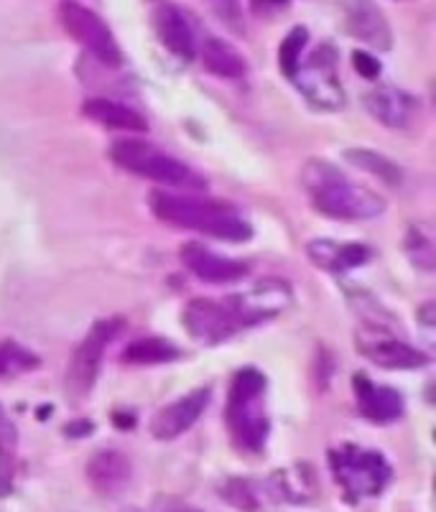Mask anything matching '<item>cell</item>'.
<instances>
[{
  "label": "cell",
  "mask_w": 436,
  "mask_h": 512,
  "mask_svg": "<svg viewBox=\"0 0 436 512\" xmlns=\"http://www.w3.org/2000/svg\"><path fill=\"white\" fill-rule=\"evenodd\" d=\"M306 44H309V31H306L304 26H294V29L286 34V39L281 41V49H278V67H281L284 77L294 79V74L299 72Z\"/></svg>",
  "instance_id": "obj_25"
},
{
  "label": "cell",
  "mask_w": 436,
  "mask_h": 512,
  "mask_svg": "<svg viewBox=\"0 0 436 512\" xmlns=\"http://www.w3.org/2000/svg\"><path fill=\"white\" fill-rule=\"evenodd\" d=\"M92 423L90 421H74V423H67V428H64V431H67L69 436H90L92 434Z\"/></svg>",
  "instance_id": "obj_30"
},
{
  "label": "cell",
  "mask_w": 436,
  "mask_h": 512,
  "mask_svg": "<svg viewBox=\"0 0 436 512\" xmlns=\"http://www.w3.org/2000/svg\"><path fill=\"white\" fill-rule=\"evenodd\" d=\"M202 64L207 72L222 79H240L248 72L243 54L230 41L217 39V36H212V39L202 44Z\"/></svg>",
  "instance_id": "obj_20"
},
{
  "label": "cell",
  "mask_w": 436,
  "mask_h": 512,
  "mask_svg": "<svg viewBox=\"0 0 436 512\" xmlns=\"http://www.w3.org/2000/svg\"><path fill=\"white\" fill-rule=\"evenodd\" d=\"M133 512H136V510H133Z\"/></svg>",
  "instance_id": "obj_34"
},
{
  "label": "cell",
  "mask_w": 436,
  "mask_h": 512,
  "mask_svg": "<svg viewBox=\"0 0 436 512\" xmlns=\"http://www.w3.org/2000/svg\"><path fill=\"white\" fill-rule=\"evenodd\" d=\"M352 67H355V72L363 79L380 77V62L375 59V54H370V51H363V49L352 51Z\"/></svg>",
  "instance_id": "obj_28"
},
{
  "label": "cell",
  "mask_w": 436,
  "mask_h": 512,
  "mask_svg": "<svg viewBox=\"0 0 436 512\" xmlns=\"http://www.w3.org/2000/svg\"><path fill=\"white\" fill-rule=\"evenodd\" d=\"M159 512H202V510H199V507L187 505V502H182V500H169Z\"/></svg>",
  "instance_id": "obj_31"
},
{
  "label": "cell",
  "mask_w": 436,
  "mask_h": 512,
  "mask_svg": "<svg viewBox=\"0 0 436 512\" xmlns=\"http://www.w3.org/2000/svg\"><path fill=\"white\" fill-rule=\"evenodd\" d=\"M352 388H355L357 408L368 421L375 423H391L398 421L406 411V403H403V395L398 390L388 388V385L373 383L370 377L355 375L352 380Z\"/></svg>",
  "instance_id": "obj_16"
},
{
  "label": "cell",
  "mask_w": 436,
  "mask_h": 512,
  "mask_svg": "<svg viewBox=\"0 0 436 512\" xmlns=\"http://www.w3.org/2000/svg\"><path fill=\"white\" fill-rule=\"evenodd\" d=\"M151 21L164 49L174 54L176 59H182V62H192L194 54H197V39H194L187 16L171 3H156Z\"/></svg>",
  "instance_id": "obj_15"
},
{
  "label": "cell",
  "mask_w": 436,
  "mask_h": 512,
  "mask_svg": "<svg viewBox=\"0 0 436 512\" xmlns=\"http://www.w3.org/2000/svg\"><path fill=\"white\" fill-rule=\"evenodd\" d=\"M82 113L90 120L100 123L108 130H125V133H146V118L136 113L133 107L123 105V102L108 100V97H92L85 102Z\"/></svg>",
  "instance_id": "obj_19"
},
{
  "label": "cell",
  "mask_w": 436,
  "mask_h": 512,
  "mask_svg": "<svg viewBox=\"0 0 436 512\" xmlns=\"http://www.w3.org/2000/svg\"><path fill=\"white\" fill-rule=\"evenodd\" d=\"M289 6V0H250L255 16H271V13L284 11Z\"/></svg>",
  "instance_id": "obj_29"
},
{
  "label": "cell",
  "mask_w": 436,
  "mask_h": 512,
  "mask_svg": "<svg viewBox=\"0 0 436 512\" xmlns=\"http://www.w3.org/2000/svg\"><path fill=\"white\" fill-rule=\"evenodd\" d=\"M217 6H227V3H238V0H215Z\"/></svg>",
  "instance_id": "obj_33"
},
{
  "label": "cell",
  "mask_w": 436,
  "mask_h": 512,
  "mask_svg": "<svg viewBox=\"0 0 436 512\" xmlns=\"http://www.w3.org/2000/svg\"><path fill=\"white\" fill-rule=\"evenodd\" d=\"M301 186L319 214L329 220H373L386 212V199L363 184H355L324 158H309L301 169Z\"/></svg>",
  "instance_id": "obj_2"
},
{
  "label": "cell",
  "mask_w": 436,
  "mask_h": 512,
  "mask_svg": "<svg viewBox=\"0 0 436 512\" xmlns=\"http://www.w3.org/2000/svg\"><path fill=\"white\" fill-rule=\"evenodd\" d=\"M306 255L317 268L327 273H345L360 268L370 260V248L363 242H337V240H312L306 245Z\"/></svg>",
  "instance_id": "obj_18"
},
{
  "label": "cell",
  "mask_w": 436,
  "mask_h": 512,
  "mask_svg": "<svg viewBox=\"0 0 436 512\" xmlns=\"http://www.w3.org/2000/svg\"><path fill=\"white\" fill-rule=\"evenodd\" d=\"M39 357L29 347L13 342V339H0V377H16L23 372H34L39 367Z\"/></svg>",
  "instance_id": "obj_24"
},
{
  "label": "cell",
  "mask_w": 436,
  "mask_h": 512,
  "mask_svg": "<svg viewBox=\"0 0 436 512\" xmlns=\"http://www.w3.org/2000/svg\"><path fill=\"white\" fill-rule=\"evenodd\" d=\"M123 327L125 321L118 319V316L97 321L95 327L87 332V337L80 342V347L74 349L72 362H69L67 370V388L74 398H85V395L90 393L97 375H100L105 349H108V344L118 337Z\"/></svg>",
  "instance_id": "obj_9"
},
{
  "label": "cell",
  "mask_w": 436,
  "mask_h": 512,
  "mask_svg": "<svg viewBox=\"0 0 436 512\" xmlns=\"http://www.w3.org/2000/svg\"><path fill=\"white\" fill-rule=\"evenodd\" d=\"M110 158L128 174H136L141 179L156 181L171 189H204V179L179 158L169 156L153 143L141 138H120L110 146Z\"/></svg>",
  "instance_id": "obj_5"
},
{
  "label": "cell",
  "mask_w": 436,
  "mask_h": 512,
  "mask_svg": "<svg viewBox=\"0 0 436 512\" xmlns=\"http://www.w3.org/2000/svg\"><path fill=\"white\" fill-rule=\"evenodd\" d=\"M345 161L355 166V169L375 176V179L383 181V184L388 186H401L403 181L401 166H398L396 161H391L388 156H383V153L370 151V148H347Z\"/></svg>",
  "instance_id": "obj_21"
},
{
  "label": "cell",
  "mask_w": 436,
  "mask_h": 512,
  "mask_svg": "<svg viewBox=\"0 0 436 512\" xmlns=\"http://www.w3.org/2000/svg\"><path fill=\"white\" fill-rule=\"evenodd\" d=\"M357 347H360L363 357H368L373 365L383 367V370H419V367L429 365L426 352L411 347L393 334L380 332V329H365L357 337Z\"/></svg>",
  "instance_id": "obj_11"
},
{
  "label": "cell",
  "mask_w": 436,
  "mask_h": 512,
  "mask_svg": "<svg viewBox=\"0 0 436 512\" xmlns=\"http://www.w3.org/2000/svg\"><path fill=\"white\" fill-rule=\"evenodd\" d=\"M340 13L342 26L352 39L378 51H388L393 46L391 23L375 0H340Z\"/></svg>",
  "instance_id": "obj_10"
},
{
  "label": "cell",
  "mask_w": 436,
  "mask_h": 512,
  "mask_svg": "<svg viewBox=\"0 0 436 512\" xmlns=\"http://www.w3.org/2000/svg\"><path fill=\"white\" fill-rule=\"evenodd\" d=\"M212 393L207 388H197L192 393L182 395L179 400L169 403V406L161 408L156 416L151 418V436L159 441H171L179 439L182 434H187L189 428L202 418V413L210 406Z\"/></svg>",
  "instance_id": "obj_12"
},
{
  "label": "cell",
  "mask_w": 436,
  "mask_h": 512,
  "mask_svg": "<svg viewBox=\"0 0 436 512\" xmlns=\"http://www.w3.org/2000/svg\"><path fill=\"white\" fill-rule=\"evenodd\" d=\"M18 462V431L0 406V495H6L13 484Z\"/></svg>",
  "instance_id": "obj_23"
},
{
  "label": "cell",
  "mask_w": 436,
  "mask_h": 512,
  "mask_svg": "<svg viewBox=\"0 0 436 512\" xmlns=\"http://www.w3.org/2000/svg\"><path fill=\"white\" fill-rule=\"evenodd\" d=\"M133 477L131 459L118 449H102L87 462V482L95 492L110 497L128 487Z\"/></svg>",
  "instance_id": "obj_17"
},
{
  "label": "cell",
  "mask_w": 436,
  "mask_h": 512,
  "mask_svg": "<svg viewBox=\"0 0 436 512\" xmlns=\"http://www.w3.org/2000/svg\"><path fill=\"white\" fill-rule=\"evenodd\" d=\"M179 258H182V265L192 276H197L204 283H215V286L238 283L240 278L248 276V265L243 260H233L225 258V255L212 253V250H207L199 242H187L182 253H179Z\"/></svg>",
  "instance_id": "obj_14"
},
{
  "label": "cell",
  "mask_w": 436,
  "mask_h": 512,
  "mask_svg": "<svg viewBox=\"0 0 436 512\" xmlns=\"http://www.w3.org/2000/svg\"><path fill=\"white\" fill-rule=\"evenodd\" d=\"M291 304V291L281 281H261L253 291L227 299H194L184 309L187 332L204 344H220L248 327L278 316Z\"/></svg>",
  "instance_id": "obj_1"
},
{
  "label": "cell",
  "mask_w": 436,
  "mask_h": 512,
  "mask_svg": "<svg viewBox=\"0 0 436 512\" xmlns=\"http://www.w3.org/2000/svg\"><path fill=\"white\" fill-rule=\"evenodd\" d=\"M59 23L62 29L72 36L87 54L102 62L105 67H118L123 62L120 46L115 41L113 31L108 29V23L102 21L92 8H87L80 0H62L57 8Z\"/></svg>",
  "instance_id": "obj_7"
},
{
  "label": "cell",
  "mask_w": 436,
  "mask_h": 512,
  "mask_svg": "<svg viewBox=\"0 0 436 512\" xmlns=\"http://www.w3.org/2000/svg\"><path fill=\"white\" fill-rule=\"evenodd\" d=\"M220 495L227 505L238 507L243 512H258V507H261V492L255 490V484L248 479H227L220 487Z\"/></svg>",
  "instance_id": "obj_26"
},
{
  "label": "cell",
  "mask_w": 436,
  "mask_h": 512,
  "mask_svg": "<svg viewBox=\"0 0 436 512\" xmlns=\"http://www.w3.org/2000/svg\"><path fill=\"white\" fill-rule=\"evenodd\" d=\"M113 421H115V426L123 428V431H128V428L136 426V416H133V413L118 411V413H115V416H113Z\"/></svg>",
  "instance_id": "obj_32"
},
{
  "label": "cell",
  "mask_w": 436,
  "mask_h": 512,
  "mask_svg": "<svg viewBox=\"0 0 436 512\" xmlns=\"http://www.w3.org/2000/svg\"><path fill=\"white\" fill-rule=\"evenodd\" d=\"M363 102L365 110H368L380 125H386V128L403 130L411 128V125L419 120L421 102L416 100L414 95H408L406 90H401V87H373V90L363 97Z\"/></svg>",
  "instance_id": "obj_13"
},
{
  "label": "cell",
  "mask_w": 436,
  "mask_h": 512,
  "mask_svg": "<svg viewBox=\"0 0 436 512\" xmlns=\"http://www.w3.org/2000/svg\"><path fill=\"white\" fill-rule=\"evenodd\" d=\"M329 469L352 502L378 497L393 477L386 456L357 444H342L329 451Z\"/></svg>",
  "instance_id": "obj_6"
},
{
  "label": "cell",
  "mask_w": 436,
  "mask_h": 512,
  "mask_svg": "<svg viewBox=\"0 0 436 512\" xmlns=\"http://www.w3.org/2000/svg\"><path fill=\"white\" fill-rule=\"evenodd\" d=\"M182 355L179 347L169 339L161 337H143L131 342L123 349L120 360L128 362V365H161V362H171Z\"/></svg>",
  "instance_id": "obj_22"
},
{
  "label": "cell",
  "mask_w": 436,
  "mask_h": 512,
  "mask_svg": "<svg viewBox=\"0 0 436 512\" xmlns=\"http://www.w3.org/2000/svg\"><path fill=\"white\" fill-rule=\"evenodd\" d=\"M301 95L319 110H342L345 107V90L337 77V49L332 44H319L314 54L301 64L299 72L291 79Z\"/></svg>",
  "instance_id": "obj_8"
},
{
  "label": "cell",
  "mask_w": 436,
  "mask_h": 512,
  "mask_svg": "<svg viewBox=\"0 0 436 512\" xmlns=\"http://www.w3.org/2000/svg\"><path fill=\"white\" fill-rule=\"evenodd\" d=\"M225 421L230 439L240 451L258 454L271 434V421L266 413V377L255 367H243L233 377L227 393Z\"/></svg>",
  "instance_id": "obj_4"
},
{
  "label": "cell",
  "mask_w": 436,
  "mask_h": 512,
  "mask_svg": "<svg viewBox=\"0 0 436 512\" xmlns=\"http://www.w3.org/2000/svg\"><path fill=\"white\" fill-rule=\"evenodd\" d=\"M151 212L161 222L184 230L202 232L225 242H245L253 235V227L243 220V214L233 204L217 202V199L189 197V194L153 192L148 197Z\"/></svg>",
  "instance_id": "obj_3"
},
{
  "label": "cell",
  "mask_w": 436,
  "mask_h": 512,
  "mask_svg": "<svg viewBox=\"0 0 436 512\" xmlns=\"http://www.w3.org/2000/svg\"><path fill=\"white\" fill-rule=\"evenodd\" d=\"M406 253L411 263L424 268V271H434V240L424 227H411L406 235Z\"/></svg>",
  "instance_id": "obj_27"
}]
</instances>
